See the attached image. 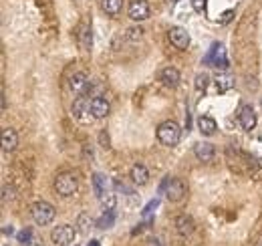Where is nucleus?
Instances as JSON below:
<instances>
[{
  "label": "nucleus",
  "instance_id": "nucleus-1",
  "mask_svg": "<svg viewBox=\"0 0 262 246\" xmlns=\"http://www.w3.org/2000/svg\"><path fill=\"white\" fill-rule=\"evenodd\" d=\"M182 138V130L176 121H164L162 126L158 128V140L164 144V146H176Z\"/></svg>",
  "mask_w": 262,
  "mask_h": 246
},
{
  "label": "nucleus",
  "instance_id": "nucleus-2",
  "mask_svg": "<svg viewBox=\"0 0 262 246\" xmlns=\"http://www.w3.org/2000/svg\"><path fill=\"white\" fill-rule=\"evenodd\" d=\"M77 188H79V180H77V176L71 174V172L59 174V176L55 178V190H57V194H61V196H65V198L73 196V194L77 192Z\"/></svg>",
  "mask_w": 262,
  "mask_h": 246
},
{
  "label": "nucleus",
  "instance_id": "nucleus-3",
  "mask_svg": "<svg viewBox=\"0 0 262 246\" xmlns=\"http://www.w3.org/2000/svg\"><path fill=\"white\" fill-rule=\"evenodd\" d=\"M160 192H164L170 202H182L184 196H186V184L182 180H178V178H174V180L166 178L162 188H160Z\"/></svg>",
  "mask_w": 262,
  "mask_h": 246
},
{
  "label": "nucleus",
  "instance_id": "nucleus-4",
  "mask_svg": "<svg viewBox=\"0 0 262 246\" xmlns=\"http://www.w3.org/2000/svg\"><path fill=\"white\" fill-rule=\"evenodd\" d=\"M31 214H33V220H35L39 226H47V224H51V222L55 220L57 210H55L53 204H49V202H37V204L33 206Z\"/></svg>",
  "mask_w": 262,
  "mask_h": 246
},
{
  "label": "nucleus",
  "instance_id": "nucleus-5",
  "mask_svg": "<svg viewBox=\"0 0 262 246\" xmlns=\"http://www.w3.org/2000/svg\"><path fill=\"white\" fill-rule=\"evenodd\" d=\"M204 63H206V65H210V67L226 69V67H228V59H226V51H224V47H222L220 43H214V45H212V49H210V53L206 55Z\"/></svg>",
  "mask_w": 262,
  "mask_h": 246
},
{
  "label": "nucleus",
  "instance_id": "nucleus-6",
  "mask_svg": "<svg viewBox=\"0 0 262 246\" xmlns=\"http://www.w3.org/2000/svg\"><path fill=\"white\" fill-rule=\"evenodd\" d=\"M51 238L55 244L59 246H69L73 240H75V228L71 224H63V226H57L53 232H51Z\"/></svg>",
  "mask_w": 262,
  "mask_h": 246
},
{
  "label": "nucleus",
  "instance_id": "nucleus-7",
  "mask_svg": "<svg viewBox=\"0 0 262 246\" xmlns=\"http://www.w3.org/2000/svg\"><path fill=\"white\" fill-rule=\"evenodd\" d=\"M127 15H129L131 21H136V23H142V21L150 19V5H148V0H131Z\"/></svg>",
  "mask_w": 262,
  "mask_h": 246
},
{
  "label": "nucleus",
  "instance_id": "nucleus-8",
  "mask_svg": "<svg viewBox=\"0 0 262 246\" xmlns=\"http://www.w3.org/2000/svg\"><path fill=\"white\" fill-rule=\"evenodd\" d=\"M168 37H170L172 45H174L176 49H180V51H186V49L190 47V35H188V31L182 29V27H172L170 33H168Z\"/></svg>",
  "mask_w": 262,
  "mask_h": 246
},
{
  "label": "nucleus",
  "instance_id": "nucleus-9",
  "mask_svg": "<svg viewBox=\"0 0 262 246\" xmlns=\"http://www.w3.org/2000/svg\"><path fill=\"white\" fill-rule=\"evenodd\" d=\"M238 123L242 126V130H246V132L254 130V126H256V113H254L252 105H242L240 107V111H238Z\"/></svg>",
  "mask_w": 262,
  "mask_h": 246
},
{
  "label": "nucleus",
  "instance_id": "nucleus-10",
  "mask_svg": "<svg viewBox=\"0 0 262 246\" xmlns=\"http://www.w3.org/2000/svg\"><path fill=\"white\" fill-rule=\"evenodd\" d=\"M109 101L105 99V97H95V99H91V113H93V117L95 119H103V117H107L109 115Z\"/></svg>",
  "mask_w": 262,
  "mask_h": 246
},
{
  "label": "nucleus",
  "instance_id": "nucleus-11",
  "mask_svg": "<svg viewBox=\"0 0 262 246\" xmlns=\"http://www.w3.org/2000/svg\"><path fill=\"white\" fill-rule=\"evenodd\" d=\"M160 79H162V83H164L166 87L176 89V87L180 85V71H178L176 67H166V69L162 71Z\"/></svg>",
  "mask_w": 262,
  "mask_h": 246
},
{
  "label": "nucleus",
  "instance_id": "nucleus-12",
  "mask_svg": "<svg viewBox=\"0 0 262 246\" xmlns=\"http://www.w3.org/2000/svg\"><path fill=\"white\" fill-rule=\"evenodd\" d=\"M131 180H134V184L138 186H146L150 182V172L144 164H136L134 168H131Z\"/></svg>",
  "mask_w": 262,
  "mask_h": 246
},
{
  "label": "nucleus",
  "instance_id": "nucleus-13",
  "mask_svg": "<svg viewBox=\"0 0 262 246\" xmlns=\"http://www.w3.org/2000/svg\"><path fill=\"white\" fill-rule=\"evenodd\" d=\"M85 113H91V101H87L85 97H79L73 105V115L81 121H89V117H85Z\"/></svg>",
  "mask_w": 262,
  "mask_h": 246
},
{
  "label": "nucleus",
  "instance_id": "nucleus-14",
  "mask_svg": "<svg viewBox=\"0 0 262 246\" xmlns=\"http://www.w3.org/2000/svg\"><path fill=\"white\" fill-rule=\"evenodd\" d=\"M17 146H19V136H17V132L11 130V128H7V130L3 132V150H5V152H15Z\"/></svg>",
  "mask_w": 262,
  "mask_h": 246
},
{
  "label": "nucleus",
  "instance_id": "nucleus-15",
  "mask_svg": "<svg viewBox=\"0 0 262 246\" xmlns=\"http://www.w3.org/2000/svg\"><path fill=\"white\" fill-rule=\"evenodd\" d=\"M194 154H196V158L200 160V162H212L214 160V146L212 144H198L196 148H194Z\"/></svg>",
  "mask_w": 262,
  "mask_h": 246
},
{
  "label": "nucleus",
  "instance_id": "nucleus-16",
  "mask_svg": "<svg viewBox=\"0 0 262 246\" xmlns=\"http://www.w3.org/2000/svg\"><path fill=\"white\" fill-rule=\"evenodd\" d=\"M176 230H178V234H182V236H190V234L194 232V220H192L190 216H186V214L178 216V218H176Z\"/></svg>",
  "mask_w": 262,
  "mask_h": 246
},
{
  "label": "nucleus",
  "instance_id": "nucleus-17",
  "mask_svg": "<svg viewBox=\"0 0 262 246\" xmlns=\"http://www.w3.org/2000/svg\"><path fill=\"white\" fill-rule=\"evenodd\" d=\"M198 130L202 132V136H214L216 130H218V126H216V121H214L212 117L202 115V117L198 119Z\"/></svg>",
  "mask_w": 262,
  "mask_h": 246
},
{
  "label": "nucleus",
  "instance_id": "nucleus-18",
  "mask_svg": "<svg viewBox=\"0 0 262 246\" xmlns=\"http://www.w3.org/2000/svg\"><path fill=\"white\" fill-rule=\"evenodd\" d=\"M19 242L21 246H41V238L35 236L33 228H25L19 232Z\"/></svg>",
  "mask_w": 262,
  "mask_h": 246
},
{
  "label": "nucleus",
  "instance_id": "nucleus-19",
  "mask_svg": "<svg viewBox=\"0 0 262 246\" xmlns=\"http://www.w3.org/2000/svg\"><path fill=\"white\" fill-rule=\"evenodd\" d=\"M121 7H123V0H101V9L109 17H117L121 13Z\"/></svg>",
  "mask_w": 262,
  "mask_h": 246
},
{
  "label": "nucleus",
  "instance_id": "nucleus-20",
  "mask_svg": "<svg viewBox=\"0 0 262 246\" xmlns=\"http://www.w3.org/2000/svg\"><path fill=\"white\" fill-rule=\"evenodd\" d=\"M79 39H81V47H83L85 51H89V49H91V45H93V35H91V27H89L87 23H83V25H81Z\"/></svg>",
  "mask_w": 262,
  "mask_h": 246
},
{
  "label": "nucleus",
  "instance_id": "nucleus-21",
  "mask_svg": "<svg viewBox=\"0 0 262 246\" xmlns=\"http://www.w3.org/2000/svg\"><path fill=\"white\" fill-rule=\"evenodd\" d=\"M216 87H218L220 93H226V91H230V89L234 87V79H232L228 73H220V75L216 77Z\"/></svg>",
  "mask_w": 262,
  "mask_h": 246
},
{
  "label": "nucleus",
  "instance_id": "nucleus-22",
  "mask_svg": "<svg viewBox=\"0 0 262 246\" xmlns=\"http://www.w3.org/2000/svg\"><path fill=\"white\" fill-rule=\"evenodd\" d=\"M93 188H95V194H97V196L105 194V192L109 190V180H107V176L95 174V176H93Z\"/></svg>",
  "mask_w": 262,
  "mask_h": 246
},
{
  "label": "nucleus",
  "instance_id": "nucleus-23",
  "mask_svg": "<svg viewBox=\"0 0 262 246\" xmlns=\"http://www.w3.org/2000/svg\"><path fill=\"white\" fill-rule=\"evenodd\" d=\"M87 87V75L85 73H75L73 77H71V89L75 91V93H79V91H83Z\"/></svg>",
  "mask_w": 262,
  "mask_h": 246
},
{
  "label": "nucleus",
  "instance_id": "nucleus-24",
  "mask_svg": "<svg viewBox=\"0 0 262 246\" xmlns=\"http://www.w3.org/2000/svg\"><path fill=\"white\" fill-rule=\"evenodd\" d=\"M99 200H101V204H103V208L105 210H113L115 208V204H117V198H115V194L113 192H105V194H101L99 196Z\"/></svg>",
  "mask_w": 262,
  "mask_h": 246
},
{
  "label": "nucleus",
  "instance_id": "nucleus-25",
  "mask_svg": "<svg viewBox=\"0 0 262 246\" xmlns=\"http://www.w3.org/2000/svg\"><path fill=\"white\" fill-rule=\"evenodd\" d=\"M113 220H115L113 210H105V214L97 220V226H99V228H111V226H113Z\"/></svg>",
  "mask_w": 262,
  "mask_h": 246
},
{
  "label": "nucleus",
  "instance_id": "nucleus-26",
  "mask_svg": "<svg viewBox=\"0 0 262 246\" xmlns=\"http://www.w3.org/2000/svg\"><path fill=\"white\" fill-rule=\"evenodd\" d=\"M208 83H210V77H208L206 73H200V75L196 77V83H194V85H196L198 91H206V89H208Z\"/></svg>",
  "mask_w": 262,
  "mask_h": 246
},
{
  "label": "nucleus",
  "instance_id": "nucleus-27",
  "mask_svg": "<svg viewBox=\"0 0 262 246\" xmlns=\"http://www.w3.org/2000/svg\"><path fill=\"white\" fill-rule=\"evenodd\" d=\"M206 5H208V0H192V9L196 13H204L206 11Z\"/></svg>",
  "mask_w": 262,
  "mask_h": 246
},
{
  "label": "nucleus",
  "instance_id": "nucleus-28",
  "mask_svg": "<svg viewBox=\"0 0 262 246\" xmlns=\"http://www.w3.org/2000/svg\"><path fill=\"white\" fill-rule=\"evenodd\" d=\"M9 198H11V200L15 198V190H13V188H9V186H5V188H3V202L7 204V202H9Z\"/></svg>",
  "mask_w": 262,
  "mask_h": 246
},
{
  "label": "nucleus",
  "instance_id": "nucleus-29",
  "mask_svg": "<svg viewBox=\"0 0 262 246\" xmlns=\"http://www.w3.org/2000/svg\"><path fill=\"white\" fill-rule=\"evenodd\" d=\"M99 142H101V148H105V150L111 148V146H109V136H107V132H101V134H99Z\"/></svg>",
  "mask_w": 262,
  "mask_h": 246
},
{
  "label": "nucleus",
  "instance_id": "nucleus-30",
  "mask_svg": "<svg viewBox=\"0 0 262 246\" xmlns=\"http://www.w3.org/2000/svg\"><path fill=\"white\" fill-rule=\"evenodd\" d=\"M232 19H234V11H226V13L222 15V19H220V25H228Z\"/></svg>",
  "mask_w": 262,
  "mask_h": 246
},
{
  "label": "nucleus",
  "instance_id": "nucleus-31",
  "mask_svg": "<svg viewBox=\"0 0 262 246\" xmlns=\"http://www.w3.org/2000/svg\"><path fill=\"white\" fill-rule=\"evenodd\" d=\"M148 246H164V242H162L160 236H152V238L148 240Z\"/></svg>",
  "mask_w": 262,
  "mask_h": 246
},
{
  "label": "nucleus",
  "instance_id": "nucleus-32",
  "mask_svg": "<svg viewBox=\"0 0 262 246\" xmlns=\"http://www.w3.org/2000/svg\"><path fill=\"white\" fill-rule=\"evenodd\" d=\"M158 206H160V200H152V202H150V204L146 206V210H144V214H150V212H152L154 208H158Z\"/></svg>",
  "mask_w": 262,
  "mask_h": 246
},
{
  "label": "nucleus",
  "instance_id": "nucleus-33",
  "mask_svg": "<svg viewBox=\"0 0 262 246\" xmlns=\"http://www.w3.org/2000/svg\"><path fill=\"white\" fill-rule=\"evenodd\" d=\"M129 33H131V35H129L131 39H142V33H144V31H142V29H131Z\"/></svg>",
  "mask_w": 262,
  "mask_h": 246
},
{
  "label": "nucleus",
  "instance_id": "nucleus-34",
  "mask_svg": "<svg viewBox=\"0 0 262 246\" xmlns=\"http://www.w3.org/2000/svg\"><path fill=\"white\" fill-rule=\"evenodd\" d=\"M13 232H15L13 226H5V234H13Z\"/></svg>",
  "mask_w": 262,
  "mask_h": 246
},
{
  "label": "nucleus",
  "instance_id": "nucleus-35",
  "mask_svg": "<svg viewBox=\"0 0 262 246\" xmlns=\"http://www.w3.org/2000/svg\"><path fill=\"white\" fill-rule=\"evenodd\" d=\"M89 246H99V240H91V242H89Z\"/></svg>",
  "mask_w": 262,
  "mask_h": 246
},
{
  "label": "nucleus",
  "instance_id": "nucleus-36",
  "mask_svg": "<svg viewBox=\"0 0 262 246\" xmlns=\"http://www.w3.org/2000/svg\"><path fill=\"white\" fill-rule=\"evenodd\" d=\"M260 103H262V99H260Z\"/></svg>",
  "mask_w": 262,
  "mask_h": 246
},
{
  "label": "nucleus",
  "instance_id": "nucleus-37",
  "mask_svg": "<svg viewBox=\"0 0 262 246\" xmlns=\"http://www.w3.org/2000/svg\"><path fill=\"white\" fill-rule=\"evenodd\" d=\"M5 246H7V244H5Z\"/></svg>",
  "mask_w": 262,
  "mask_h": 246
}]
</instances>
